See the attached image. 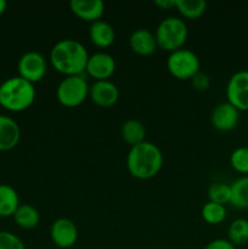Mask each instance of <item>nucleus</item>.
Returning a JSON list of instances; mask_svg holds the SVG:
<instances>
[{"label":"nucleus","instance_id":"nucleus-11","mask_svg":"<svg viewBox=\"0 0 248 249\" xmlns=\"http://www.w3.org/2000/svg\"><path fill=\"white\" fill-rule=\"evenodd\" d=\"M116 71V61L107 53H96L89 56L85 72L96 80H108Z\"/></svg>","mask_w":248,"mask_h":249},{"label":"nucleus","instance_id":"nucleus-9","mask_svg":"<svg viewBox=\"0 0 248 249\" xmlns=\"http://www.w3.org/2000/svg\"><path fill=\"white\" fill-rule=\"evenodd\" d=\"M50 237L53 245L58 248L67 249L73 247L78 241L77 225L71 219H56L51 225Z\"/></svg>","mask_w":248,"mask_h":249},{"label":"nucleus","instance_id":"nucleus-18","mask_svg":"<svg viewBox=\"0 0 248 249\" xmlns=\"http://www.w3.org/2000/svg\"><path fill=\"white\" fill-rule=\"evenodd\" d=\"M146 128L138 119H128L122 125V139L131 147L145 141Z\"/></svg>","mask_w":248,"mask_h":249},{"label":"nucleus","instance_id":"nucleus-16","mask_svg":"<svg viewBox=\"0 0 248 249\" xmlns=\"http://www.w3.org/2000/svg\"><path fill=\"white\" fill-rule=\"evenodd\" d=\"M89 36L94 45L99 48H108L114 43L116 32L108 22L99 19L96 22H92L90 26Z\"/></svg>","mask_w":248,"mask_h":249},{"label":"nucleus","instance_id":"nucleus-21","mask_svg":"<svg viewBox=\"0 0 248 249\" xmlns=\"http://www.w3.org/2000/svg\"><path fill=\"white\" fill-rule=\"evenodd\" d=\"M175 9L185 18H199L207 10L206 0H175Z\"/></svg>","mask_w":248,"mask_h":249},{"label":"nucleus","instance_id":"nucleus-13","mask_svg":"<svg viewBox=\"0 0 248 249\" xmlns=\"http://www.w3.org/2000/svg\"><path fill=\"white\" fill-rule=\"evenodd\" d=\"M70 7L78 18L91 23L101 19L105 12L102 0H71Z\"/></svg>","mask_w":248,"mask_h":249},{"label":"nucleus","instance_id":"nucleus-17","mask_svg":"<svg viewBox=\"0 0 248 249\" xmlns=\"http://www.w3.org/2000/svg\"><path fill=\"white\" fill-rule=\"evenodd\" d=\"M19 207V197L16 190L6 184H0V216H14Z\"/></svg>","mask_w":248,"mask_h":249},{"label":"nucleus","instance_id":"nucleus-1","mask_svg":"<svg viewBox=\"0 0 248 249\" xmlns=\"http://www.w3.org/2000/svg\"><path fill=\"white\" fill-rule=\"evenodd\" d=\"M89 53L80 41L62 39L53 46L50 62L57 72L68 75H82L87 68Z\"/></svg>","mask_w":248,"mask_h":249},{"label":"nucleus","instance_id":"nucleus-15","mask_svg":"<svg viewBox=\"0 0 248 249\" xmlns=\"http://www.w3.org/2000/svg\"><path fill=\"white\" fill-rule=\"evenodd\" d=\"M21 139L18 123L11 117L0 114V151H10L16 147Z\"/></svg>","mask_w":248,"mask_h":249},{"label":"nucleus","instance_id":"nucleus-2","mask_svg":"<svg viewBox=\"0 0 248 249\" xmlns=\"http://www.w3.org/2000/svg\"><path fill=\"white\" fill-rule=\"evenodd\" d=\"M163 153L157 145L143 141L133 146L126 156V168L134 178L148 180L156 177L162 169Z\"/></svg>","mask_w":248,"mask_h":249},{"label":"nucleus","instance_id":"nucleus-4","mask_svg":"<svg viewBox=\"0 0 248 249\" xmlns=\"http://www.w3.org/2000/svg\"><path fill=\"white\" fill-rule=\"evenodd\" d=\"M187 36L189 31L185 21L175 16L167 17L160 21L155 33L157 45L169 53L182 49L186 43Z\"/></svg>","mask_w":248,"mask_h":249},{"label":"nucleus","instance_id":"nucleus-12","mask_svg":"<svg viewBox=\"0 0 248 249\" xmlns=\"http://www.w3.org/2000/svg\"><path fill=\"white\" fill-rule=\"evenodd\" d=\"M89 97L100 107H111L119 99V90L109 80H96L89 87Z\"/></svg>","mask_w":248,"mask_h":249},{"label":"nucleus","instance_id":"nucleus-19","mask_svg":"<svg viewBox=\"0 0 248 249\" xmlns=\"http://www.w3.org/2000/svg\"><path fill=\"white\" fill-rule=\"evenodd\" d=\"M14 220L19 228L22 229H34L38 226L40 221V214L35 207L31 204H19L17 211L14 214Z\"/></svg>","mask_w":248,"mask_h":249},{"label":"nucleus","instance_id":"nucleus-30","mask_svg":"<svg viewBox=\"0 0 248 249\" xmlns=\"http://www.w3.org/2000/svg\"><path fill=\"white\" fill-rule=\"evenodd\" d=\"M6 7H7V2L5 0H0V15L4 14L6 11Z\"/></svg>","mask_w":248,"mask_h":249},{"label":"nucleus","instance_id":"nucleus-6","mask_svg":"<svg viewBox=\"0 0 248 249\" xmlns=\"http://www.w3.org/2000/svg\"><path fill=\"white\" fill-rule=\"evenodd\" d=\"M201 62L196 53L190 49H179L169 53L167 60V68L170 74L180 80L191 79L199 72Z\"/></svg>","mask_w":248,"mask_h":249},{"label":"nucleus","instance_id":"nucleus-22","mask_svg":"<svg viewBox=\"0 0 248 249\" xmlns=\"http://www.w3.org/2000/svg\"><path fill=\"white\" fill-rule=\"evenodd\" d=\"M228 240L233 246H242L248 242V220L245 218L235 219L228 229Z\"/></svg>","mask_w":248,"mask_h":249},{"label":"nucleus","instance_id":"nucleus-8","mask_svg":"<svg viewBox=\"0 0 248 249\" xmlns=\"http://www.w3.org/2000/svg\"><path fill=\"white\" fill-rule=\"evenodd\" d=\"M226 99L238 111H248V70L231 75L226 84Z\"/></svg>","mask_w":248,"mask_h":249},{"label":"nucleus","instance_id":"nucleus-3","mask_svg":"<svg viewBox=\"0 0 248 249\" xmlns=\"http://www.w3.org/2000/svg\"><path fill=\"white\" fill-rule=\"evenodd\" d=\"M34 84L19 75L11 77L0 84V106L11 112H22L35 100Z\"/></svg>","mask_w":248,"mask_h":249},{"label":"nucleus","instance_id":"nucleus-20","mask_svg":"<svg viewBox=\"0 0 248 249\" xmlns=\"http://www.w3.org/2000/svg\"><path fill=\"white\" fill-rule=\"evenodd\" d=\"M230 187V203L238 209H248V175L236 179Z\"/></svg>","mask_w":248,"mask_h":249},{"label":"nucleus","instance_id":"nucleus-23","mask_svg":"<svg viewBox=\"0 0 248 249\" xmlns=\"http://www.w3.org/2000/svg\"><path fill=\"white\" fill-rule=\"evenodd\" d=\"M201 215L206 223L212 224V225H216V224H220L225 220L226 208L223 204H218L208 201L202 207Z\"/></svg>","mask_w":248,"mask_h":249},{"label":"nucleus","instance_id":"nucleus-26","mask_svg":"<svg viewBox=\"0 0 248 249\" xmlns=\"http://www.w3.org/2000/svg\"><path fill=\"white\" fill-rule=\"evenodd\" d=\"M0 249H26V246L15 233L0 231Z\"/></svg>","mask_w":248,"mask_h":249},{"label":"nucleus","instance_id":"nucleus-24","mask_svg":"<svg viewBox=\"0 0 248 249\" xmlns=\"http://www.w3.org/2000/svg\"><path fill=\"white\" fill-rule=\"evenodd\" d=\"M208 198L214 203L223 204L230 203L231 198V187L225 182H214L208 189Z\"/></svg>","mask_w":248,"mask_h":249},{"label":"nucleus","instance_id":"nucleus-14","mask_svg":"<svg viewBox=\"0 0 248 249\" xmlns=\"http://www.w3.org/2000/svg\"><path fill=\"white\" fill-rule=\"evenodd\" d=\"M129 46L135 53L140 56H150L157 49L156 36L150 29L139 28L129 36Z\"/></svg>","mask_w":248,"mask_h":249},{"label":"nucleus","instance_id":"nucleus-10","mask_svg":"<svg viewBox=\"0 0 248 249\" xmlns=\"http://www.w3.org/2000/svg\"><path fill=\"white\" fill-rule=\"evenodd\" d=\"M240 121V111L230 102L216 105L211 114L212 125L219 131H231L237 126Z\"/></svg>","mask_w":248,"mask_h":249},{"label":"nucleus","instance_id":"nucleus-25","mask_svg":"<svg viewBox=\"0 0 248 249\" xmlns=\"http://www.w3.org/2000/svg\"><path fill=\"white\" fill-rule=\"evenodd\" d=\"M230 164L241 174H248V147L241 146L235 148L230 156Z\"/></svg>","mask_w":248,"mask_h":249},{"label":"nucleus","instance_id":"nucleus-7","mask_svg":"<svg viewBox=\"0 0 248 249\" xmlns=\"http://www.w3.org/2000/svg\"><path fill=\"white\" fill-rule=\"evenodd\" d=\"M17 70H18L19 77L34 84V83L40 82L46 74L48 63L40 53L28 51L19 57Z\"/></svg>","mask_w":248,"mask_h":249},{"label":"nucleus","instance_id":"nucleus-29","mask_svg":"<svg viewBox=\"0 0 248 249\" xmlns=\"http://www.w3.org/2000/svg\"><path fill=\"white\" fill-rule=\"evenodd\" d=\"M153 4L159 7V9L169 10L175 7V0H155Z\"/></svg>","mask_w":248,"mask_h":249},{"label":"nucleus","instance_id":"nucleus-31","mask_svg":"<svg viewBox=\"0 0 248 249\" xmlns=\"http://www.w3.org/2000/svg\"><path fill=\"white\" fill-rule=\"evenodd\" d=\"M247 129H248V123H247Z\"/></svg>","mask_w":248,"mask_h":249},{"label":"nucleus","instance_id":"nucleus-27","mask_svg":"<svg viewBox=\"0 0 248 249\" xmlns=\"http://www.w3.org/2000/svg\"><path fill=\"white\" fill-rule=\"evenodd\" d=\"M190 80H191V84L194 87V89H196L197 91H207L211 88V77L207 73L201 72V71L198 73H196Z\"/></svg>","mask_w":248,"mask_h":249},{"label":"nucleus","instance_id":"nucleus-28","mask_svg":"<svg viewBox=\"0 0 248 249\" xmlns=\"http://www.w3.org/2000/svg\"><path fill=\"white\" fill-rule=\"evenodd\" d=\"M204 249H236V247L226 238H216L211 241Z\"/></svg>","mask_w":248,"mask_h":249},{"label":"nucleus","instance_id":"nucleus-5","mask_svg":"<svg viewBox=\"0 0 248 249\" xmlns=\"http://www.w3.org/2000/svg\"><path fill=\"white\" fill-rule=\"evenodd\" d=\"M89 96V84L82 75L63 78L56 89V97L62 106L73 108L82 105Z\"/></svg>","mask_w":248,"mask_h":249}]
</instances>
